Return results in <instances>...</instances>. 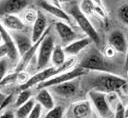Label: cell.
I'll list each match as a JSON object with an SVG mask.
<instances>
[{
	"mask_svg": "<svg viewBox=\"0 0 128 118\" xmlns=\"http://www.w3.org/2000/svg\"><path fill=\"white\" fill-rule=\"evenodd\" d=\"M92 72L93 73L91 74H86L87 76H85V78L83 79L85 86L89 88V90H96L109 93L120 90L127 83V81L123 77L118 76L114 73L98 71Z\"/></svg>",
	"mask_w": 128,
	"mask_h": 118,
	"instance_id": "obj_1",
	"label": "cell"
},
{
	"mask_svg": "<svg viewBox=\"0 0 128 118\" xmlns=\"http://www.w3.org/2000/svg\"><path fill=\"white\" fill-rule=\"evenodd\" d=\"M79 67L86 71H98V72H110L114 71V65L111 64L108 59L100 53L98 50L92 49L89 51L80 61Z\"/></svg>",
	"mask_w": 128,
	"mask_h": 118,
	"instance_id": "obj_2",
	"label": "cell"
},
{
	"mask_svg": "<svg viewBox=\"0 0 128 118\" xmlns=\"http://www.w3.org/2000/svg\"><path fill=\"white\" fill-rule=\"evenodd\" d=\"M68 14L75 20V22L78 24V26L81 28V30L95 43L96 45H99L100 43V38L98 35V32L88 19L87 15H85L82 10L80 9V6L77 4H72L68 9Z\"/></svg>",
	"mask_w": 128,
	"mask_h": 118,
	"instance_id": "obj_3",
	"label": "cell"
},
{
	"mask_svg": "<svg viewBox=\"0 0 128 118\" xmlns=\"http://www.w3.org/2000/svg\"><path fill=\"white\" fill-rule=\"evenodd\" d=\"M87 99L91 102L100 118H111L114 116V110L110 106L105 92L89 90L87 92Z\"/></svg>",
	"mask_w": 128,
	"mask_h": 118,
	"instance_id": "obj_4",
	"label": "cell"
},
{
	"mask_svg": "<svg viewBox=\"0 0 128 118\" xmlns=\"http://www.w3.org/2000/svg\"><path fill=\"white\" fill-rule=\"evenodd\" d=\"M55 47V40L54 36L50 33V29L47 30L45 36L39 46L37 52V69L42 70L47 68L49 62H51V56Z\"/></svg>",
	"mask_w": 128,
	"mask_h": 118,
	"instance_id": "obj_5",
	"label": "cell"
},
{
	"mask_svg": "<svg viewBox=\"0 0 128 118\" xmlns=\"http://www.w3.org/2000/svg\"><path fill=\"white\" fill-rule=\"evenodd\" d=\"M87 73L86 70H84L83 68L81 67H75L69 71H66V72H62V73H59L55 76H53L52 78L48 79L47 81L39 84L37 86L38 89H41V88H49L51 86H54V85H58V84H61V83H64V82H67V81H70V80H74V79H78L79 77L85 75Z\"/></svg>",
	"mask_w": 128,
	"mask_h": 118,
	"instance_id": "obj_6",
	"label": "cell"
},
{
	"mask_svg": "<svg viewBox=\"0 0 128 118\" xmlns=\"http://www.w3.org/2000/svg\"><path fill=\"white\" fill-rule=\"evenodd\" d=\"M59 74L58 73V69L57 67H47L45 69H42V70H39L37 73H35L34 75H32L30 77V79L28 80L27 83L23 84L20 86V90H24V89H30L34 86H38L39 84L47 81L48 79L52 78L53 76Z\"/></svg>",
	"mask_w": 128,
	"mask_h": 118,
	"instance_id": "obj_7",
	"label": "cell"
},
{
	"mask_svg": "<svg viewBox=\"0 0 128 118\" xmlns=\"http://www.w3.org/2000/svg\"><path fill=\"white\" fill-rule=\"evenodd\" d=\"M92 104L88 99L72 103L67 111V118H90L92 115Z\"/></svg>",
	"mask_w": 128,
	"mask_h": 118,
	"instance_id": "obj_8",
	"label": "cell"
},
{
	"mask_svg": "<svg viewBox=\"0 0 128 118\" xmlns=\"http://www.w3.org/2000/svg\"><path fill=\"white\" fill-rule=\"evenodd\" d=\"M49 89L51 92H53L55 95L59 97L70 98L76 94L78 90V82H77V79H74V80H70V81H67V82H64L58 85L51 86L49 87Z\"/></svg>",
	"mask_w": 128,
	"mask_h": 118,
	"instance_id": "obj_9",
	"label": "cell"
},
{
	"mask_svg": "<svg viewBox=\"0 0 128 118\" xmlns=\"http://www.w3.org/2000/svg\"><path fill=\"white\" fill-rule=\"evenodd\" d=\"M0 37H1V42H3L8 49V58L11 61H18L19 62L21 56H20L18 48L15 44L13 36L3 26H1V29H0Z\"/></svg>",
	"mask_w": 128,
	"mask_h": 118,
	"instance_id": "obj_10",
	"label": "cell"
},
{
	"mask_svg": "<svg viewBox=\"0 0 128 118\" xmlns=\"http://www.w3.org/2000/svg\"><path fill=\"white\" fill-rule=\"evenodd\" d=\"M29 5V0H1L0 11L4 14H17L25 10Z\"/></svg>",
	"mask_w": 128,
	"mask_h": 118,
	"instance_id": "obj_11",
	"label": "cell"
},
{
	"mask_svg": "<svg viewBox=\"0 0 128 118\" xmlns=\"http://www.w3.org/2000/svg\"><path fill=\"white\" fill-rule=\"evenodd\" d=\"M108 45L112 46L118 53L126 54L128 50V41L120 30L112 31L108 36Z\"/></svg>",
	"mask_w": 128,
	"mask_h": 118,
	"instance_id": "obj_12",
	"label": "cell"
},
{
	"mask_svg": "<svg viewBox=\"0 0 128 118\" xmlns=\"http://www.w3.org/2000/svg\"><path fill=\"white\" fill-rule=\"evenodd\" d=\"M1 26L8 31L21 32L25 29V23L17 14H4L1 15Z\"/></svg>",
	"mask_w": 128,
	"mask_h": 118,
	"instance_id": "obj_13",
	"label": "cell"
},
{
	"mask_svg": "<svg viewBox=\"0 0 128 118\" xmlns=\"http://www.w3.org/2000/svg\"><path fill=\"white\" fill-rule=\"evenodd\" d=\"M55 30H56L59 38L61 39V41L65 45L71 43L76 38L75 31L72 29V27L70 26V24H68L67 22L60 21V20L57 21L55 23Z\"/></svg>",
	"mask_w": 128,
	"mask_h": 118,
	"instance_id": "obj_14",
	"label": "cell"
},
{
	"mask_svg": "<svg viewBox=\"0 0 128 118\" xmlns=\"http://www.w3.org/2000/svg\"><path fill=\"white\" fill-rule=\"evenodd\" d=\"M40 6H41V8L44 11H46L47 13H49L52 16L56 17L60 21H64V22H67L68 24H71L72 17L68 14V12H66L61 7H58L56 5H53L50 2H46V1H41L40 2Z\"/></svg>",
	"mask_w": 128,
	"mask_h": 118,
	"instance_id": "obj_15",
	"label": "cell"
},
{
	"mask_svg": "<svg viewBox=\"0 0 128 118\" xmlns=\"http://www.w3.org/2000/svg\"><path fill=\"white\" fill-rule=\"evenodd\" d=\"M47 30H48V28H47V18L41 11H39L38 18L35 21V23L32 25L31 38H32L33 43H36L37 41H39L44 36V34L46 33Z\"/></svg>",
	"mask_w": 128,
	"mask_h": 118,
	"instance_id": "obj_16",
	"label": "cell"
},
{
	"mask_svg": "<svg viewBox=\"0 0 128 118\" xmlns=\"http://www.w3.org/2000/svg\"><path fill=\"white\" fill-rule=\"evenodd\" d=\"M92 42L93 41L91 40V38L86 36V37H83V38H80V39H76V40L72 41L71 43L65 45L64 46V50H65L67 55H69V56H76L82 50L87 48Z\"/></svg>",
	"mask_w": 128,
	"mask_h": 118,
	"instance_id": "obj_17",
	"label": "cell"
},
{
	"mask_svg": "<svg viewBox=\"0 0 128 118\" xmlns=\"http://www.w3.org/2000/svg\"><path fill=\"white\" fill-rule=\"evenodd\" d=\"M13 36V39L15 41V44L18 48V51L20 53V56L22 57L27 51H29L31 49V47L33 46V41H32V38L27 36L26 34L24 33H21V32H15L12 34Z\"/></svg>",
	"mask_w": 128,
	"mask_h": 118,
	"instance_id": "obj_18",
	"label": "cell"
},
{
	"mask_svg": "<svg viewBox=\"0 0 128 118\" xmlns=\"http://www.w3.org/2000/svg\"><path fill=\"white\" fill-rule=\"evenodd\" d=\"M35 100L38 104H40L46 110H50L56 105L55 100H54L52 93H51L49 88L39 89V91L37 92V94L35 96Z\"/></svg>",
	"mask_w": 128,
	"mask_h": 118,
	"instance_id": "obj_19",
	"label": "cell"
},
{
	"mask_svg": "<svg viewBox=\"0 0 128 118\" xmlns=\"http://www.w3.org/2000/svg\"><path fill=\"white\" fill-rule=\"evenodd\" d=\"M46 32H47V31H46ZM44 36H45V34H44ZM44 36H43L39 41H37L36 43H34V44H33V46L31 47V49H30L29 51H27V52H26V53H25V54L20 58V60H19V62H18V64H17V67H16V69H15V71H16V72L24 71V70H25V68L30 64V62L32 61V59H33L34 55L38 52L39 46H40V44H41V42H42V40H43Z\"/></svg>",
	"mask_w": 128,
	"mask_h": 118,
	"instance_id": "obj_20",
	"label": "cell"
},
{
	"mask_svg": "<svg viewBox=\"0 0 128 118\" xmlns=\"http://www.w3.org/2000/svg\"><path fill=\"white\" fill-rule=\"evenodd\" d=\"M66 52L64 50V47L61 45H55L52 56H51V63L54 67H60L63 65L66 61Z\"/></svg>",
	"mask_w": 128,
	"mask_h": 118,
	"instance_id": "obj_21",
	"label": "cell"
},
{
	"mask_svg": "<svg viewBox=\"0 0 128 118\" xmlns=\"http://www.w3.org/2000/svg\"><path fill=\"white\" fill-rule=\"evenodd\" d=\"M36 104V100L31 98L28 102H26L25 104H23L22 106H20L19 108L16 109V117L17 118H27L29 116V114L31 113V111L33 110L34 106Z\"/></svg>",
	"mask_w": 128,
	"mask_h": 118,
	"instance_id": "obj_22",
	"label": "cell"
},
{
	"mask_svg": "<svg viewBox=\"0 0 128 118\" xmlns=\"http://www.w3.org/2000/svg\"><path fill=\"white\" fill-rule=\"evenodd\" d=\"M32 97V92L30 91V89H24L21 90L19 92V94L17 95L15 102H14V107L17 109L20 106H22L23 104H25L26 102H28Z\"/></svg>",
	"mask_w": 128,
	"mask_h": 118,
	"instance_id": "obj_23",
	"label": "cell"
},
{
	"mask_svg": "<svg viewBox=\"0 0 128 118\" xmlns=\"http://www.w3.org/2000/svg\"><path fill=\"white\" fill-rule=\"evenodd\" d=\"M38 14H39V11H37L36 9L28 8V9L24 10L22 19H23L25 24L33 25L35 23V21L37 20V18H38Z\"/></svg>",
	"mask_w": 128,
	"mask_h": 118,
	"instance_id": "obj_24",
	"label": "cell"
},
{
	"mask_svg": "<svg viewBox=\"0 0 128 118\" xmlns=\"http://www.w3.org/2000/svg\"><path fill=\"white\" fill-rule=\"evenodd\" d=\"M65 109L62 105H55L52 109L47 110L42 118H63Z\"/></svg>",
	"mask_w": 128,
	"mask_h": 118,
	"instance_id": "obj_25",
	"label": "cell"
},
{
	"mask_svg": "<svg viewBox=\"0 0 128 118\" xmlns=\"http://www.w3.org/2000/svg\"><path fill=\"white\" fill-rule=\"evenodd\" d=\"M96 4L92 0H82L80 4V9L85 15H92L94 14V9H95Z\"/></svg>",
	"mask_w": 128,
	"mask_h": 118,
	"instance_id": "obj_26",
	"label": "cell"
},
{
	"mask_svg": "<svg viewBox=\"0 0 128 118\" xmlns=\"http://www.w3.org/2000/svg\"><path fill=\"white\" fill-rule=\"evenodd\" d=\"M17 82V72H8L2 79H1V86L2 87H5L9 84H12V83H15Z\"/></svg>",
	"mask_w": 128,
	"mask_h": 118,
	"instance_id": "obj_27",
	"label": "cell"
},
{
	"mask_svg": "<svg viewBox=\"0 0 128 118\" xmlns=\"http://www.w3.org/2000/svg\"><path fill=\"white\" fill-rule=\"evenodd\" d=\"M118 18L119 20L128 26V4H124L118 9Z\"/></svg>",
	"mask_w": 128,
	"mask_h": 118,
	"instance_id": "obj_28",
	"label": "cell"
},
{
	"mask_svg": "<svg viewBox=\"0 0 128 118\" xmlns=\"http://www.w3.org/2000/svg\"><path fill=\"white\" fill-rule=\"evenodd\" d=\"M114 118H126V107L121 100L114 108Z\"/></svg>",
	"mask_w": 128,
	"mask_h": 118,
	"instance_id": "obj_29",
	"label": "cell"
},
{
	"mask_svg": "<svg viewBox=\"0 0 128 118\" xmlns=\"http://www.w3.org/2000/svg\"><path fill=\"white\" fill-rule=\"evenodd\" d=\"M106 96H107V100L110 104V106L112 107V109L114 110V108L116 107L117 103L120 101L119 99V96L117 94V91H113V92H109V93H106Z\"/></svg>",
	"mask_w": 128,
	"mask_h": 118,
	"instance_id": "obj_30",
	"label": "cell"
},
{
	"mask_svg": "<svg viewBox=\"0 0 128 118\" xmlns=\"http://www.w3.org/2000/svg\"><path fill=\"white\" fill-rule=\"evenodd\" d=\"M30 77H31V76H30L25 70H24V71L17 72V82H16V83H18V84L21 86V85L27 83L28 80L30 79Z\"/></svg>",
	"mask_w": 128,
	"mask_h": 118,
	"instance_id": "obj_31",
	"label": "cell"
},
{
	"mask_svg": "<svg viewBox=\"0 0 128 118\" xmlns=\"http://www.w3.org/2000/svg\"><path fill=\"white\" fill-rule=\"evenodd\" d=\"M12 101H13V94H7V95L2 94L1 95V111L5 110Z\"/></svg>",
	"mask_w": 128,
	"mask_h": 118,
	"instance_id": "obj_32",
	"label": "cell"
},
{
	"mask_svg": "<svg viewBox=\"0 0 128 118\" xmlns=\"http://www.w3.org/2000/svg\"><path fill=\"white\" fill-rule=\"evenodd\" d=\"M8 60H10L8 57H5V58H1V61H0V76H1V79L8 73Z\"/></svg>",
	"mask_w": 128,
	"mask_h": 118,
	"instance_id": "obj_33",
	"label": "cell"
},
{
	"mask_svg": "<svg viewBox=\"0 0 128 118\" xmlns=\"http://www.w3.org/2000/svg\"><path fill=\"white\" fill-rule=\"evenodd\" d=\"M42 109H43V107H42L40 104H38V103L36 102V104H35L33 110L31 111V113L29 114V116H28L27 118H41Z\"/></svg>",
	"mask_w": 128,
	"mask_h": 118,
	"instance_id": "obj_34",
	"label": "cell"
},
{
	"mask_svg": "<svg viewBox=\"0 0 128 118\" xmlns=\"http://www.w3.org/2000/svg\"><path fill=\"white\" fill-rule=\"evenodd\" d=\"M118 52L112 47V46H110V45H107L106 46V48L104 49V52H103V55L107 58V59H113L115 56H116V54H117Z\"/></svg>",
	"mask_w": 128,
	"mask_h": 118,
	"instance_id": "obj_35",
	"label": "cell"
},
{
	"mask_svg": "<svg viewBox=\"0 0 128 118\" xmlns=\"http://www.w3.org/2000/svg\"><path fill=\"white\" fill-rule=\"evenodd\" d=\"M1 118H17V117L13 111H11L9 109H5V110L1 111Z\"/></svg>",
	"mask_w": 128,
	"mask_h": 118,
	"instance_id": "obj_36",
	"label": "cell"
},
{
	"mask_svg": "<svg viewBox=\"0 0 128 118\" xmlns=\"http://www.w3.org/2000/svg\"><path fill=\"white\" fill-rule=\"evenodd\" d=\"M5 57H8V49L6 47V45L1 42V45H0V58H5Z\"/></svg>",
	"mask_w": 128,
	"mask_h": 118,
	"instance_id": "obj_37",
	"label": "cell"
},
{
	"mask_svg": "<svg viewBox=\"0 0 128 118\" xmlns=\"http://www.w3.org/2000/svg\"><path fill=\"white\" fill-rule=\"evenodd\" d=\"M124 70L127 71L128 70V50L125 54V61H124Z\"/></svg>",
	"mask_w": 128,
	"mask_h": 118,
	"instance_id": "obj_38",
	"label": "cell"
},
{
	"mask_svg": "<svg viewBox=\"0 0 128 118\" xmlns=\"http://www.w3.org/2000/svg\"><path fill=\"white\" fill-rule=\"evenodd\" d=\"M49 2L53 5H56L58 7H61V4H60V1L59 0H49Z\"/></svg>",
	"mask_w": 128,
	"mask_h": 118,
	"instance_id": "obj_39",
	"label": "cell"
},
{
	"mask_svg": "<svg viewBox=\"0 0 128 118\" xmlns=\"http://www.w3.org/2000/svg\"><path fill=\"white\" fill-rule=\"evenodd\" d=\"M96 5H98V6H100V7H102V8H104V5H103V3H102V0H92Z\"/></svg>",
	"mask_w": 128,
	"mask_h": 118,
	"instance_id": "obj_40",
	"label": "cell"
},
{
	"mask_svg": "<svg viewBox=\"0 0 128 118\" xmlns=\"http://www.w3.org/2000/svg\"><path fill=\"white\" fill-rule=\"evenodd\" d=\"M59 1H60V4H64V3H72L75 0H59Z\"/></svg>",
	"mask_w": 128,
	"mask_h": 118,
	"instance_id": "obj_41",
	"label": "cell"
},
{
	"mask_svg": "<svg viewBox=\"0 0 128 118\" xmlns=\"http://www.w3.org/2000/svg\"><path fill=\"white\" fill-rule=\"evenodd\" d=\"M126 118H128V106L126 107Z\"/></svg>",
	"mask_w": 128,
	"mask_h": 118,
	"instance_id": "obj_42",
	"label": "cell"
},
{
	"mask_svg": "<svg viewBox=\"0 0 128 118\" xmlns=\"http://www.w3.org/2000/svg\"><path fill=\"white\" fill-rule=\"evenodd\" d=\"M126 73H127V76H128V70H127V71H126Z\"/></svg>",
	"mask_w": 128,
	"mask_h": 118,
	"instance_id": "obj_43",
	"label": "cell"
}]
</instances>
